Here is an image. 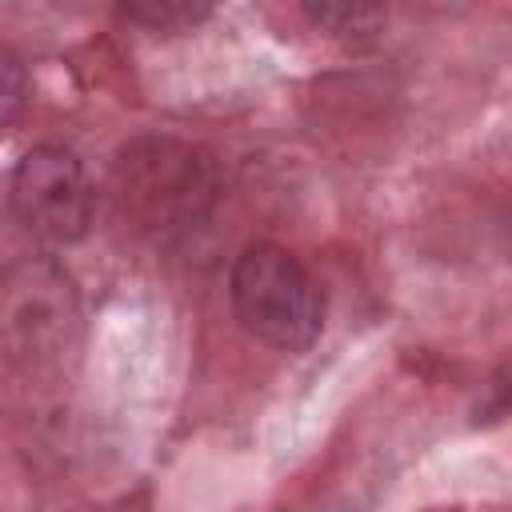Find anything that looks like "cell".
Segmentation results:
<instances>
[{
    "mask_svg": "<svg viewBox=\"0 0 512 512\" xmlns=\"http://www.w3.org/2000/svg\"><path fill=\"white\" fill-rule=\"evenodd\" d=\"M92 180L76 152L60 144L28 148L8 176L12 220L48 248L76 244L92 224Z\"/></svg>",
    "mask_w": 512,
    "mask_h": 512,
    "instance_id": "cell-4",
    "label": "cell"
},
{
    "mask_svg": "<svg viewBox=\"0 0 512 512\" xmlns=\"http://www.w3.org/2000/svg\"><path fill=\"white\" fill-rule=\"evenodd\" d=\"M120 196L148 228H196L216 200V172L208 156L176 140H140L120 156Z\"/></svg>",
    "mask_w": 512,
    "mask_h": 512,
    "instance_id": "cell-3",
    "label": "cell"
},
{
    "mask_svg": "<svg viewBox=\"0 0 512 512\" xmlns=\"http://www.w3.org/2000/svg\"><path fill=\"white\" fill-rule=\"evenodd\" d=\"M236 320L280 352L308 348L324 328V288L280 244H252L236 256L228 276Z\"/></svg>",
    "mask_w": 512,
    "mask_h": 512,
    "instance_id": "cell-2",
    "label": "cell"
},
{
    "mask_svg": "<svg viewBox=\"0 0 512 512\" xmlns=\"http://www.w3.org/2000/svg\"><path fill=\"white\" fill-rule=\"evenodd\" d=\"M128 20L152 28V32H180V28H192L208 16L204 4H188V0H144V4H128L124 8Z\"/></svg>",
    "mask_w": 512,
    "mask_h": 512,
    "instance_id": "cell-6",
    "label": "cell"
},
{
    "mask_svg": "<svg viewBox=\"0 0 512 512\" xmlns=\"http://www.w3.org/2000/svg\"><path fill=\"white\" fill-rule=\"evenodd\" d=\"M24 104H28V72L20 64V56H12L8 48H0V140L20 120Z\"/></svg>",
    "mask_w": 512,
    "mask_h": 512,
    "instance_id": "cell-7",
    "label": "cell"
},
{
    "mask_svg": "<svg viewBox=\"0 0 512 512\" xmlns=\"http://www.w3.org/2000/svg\"><path fill=\"white\" fill-rule=\"evenodd\" d=\"M84 344V304L72 272L52 256L0 268V356L24 376H60Z\"/></svg>",
    "mask_w": 512,
    "mask_h": 512,
    "instance_id": "cell-1",
    "label": "cell"
},
{
    "mask_svg": "<svg viewBox=\"0 0 512 512\" xmlns=\"http://www.w3.org/2000/svg\"><path fill=\"white\" fill-rule=\"evenodd\" d=\"M304 16L324 28L328 36H340V40H356V36H372L384 20L380 8H368V4H312L304 8Z\"/></svg>",
    "mask_w": 512,
    "mask_h": 512,
    "instance_id": "cell-5",
    "label": "cell"
}]
</instances>
